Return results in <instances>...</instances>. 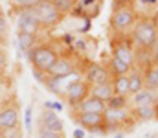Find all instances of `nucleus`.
Wrapping results in <instances>:
<instances>
[{"label": "nucleus", "mask_w": 158, "mask_h": 138, "mask_svg": "<svg viewBox=\"0 0 158 138\" xmlns=\"http://www.w3.org/2000/svg\"><path fill=\"white\" fill-rule=\"evenodd\" d=\"M28 57L33 65V70L40 74H48L55 65V61L59 59V53L52 44H39L28 52Z\"/></svg>", "instance_id": "obj_1"}, {"label": "nucleus", "mask_w": 158, "mask_h": 138, "mask_svg": "<svg viewBox=\"0 0 158 138\" xmlns=\"http://www.w3.org/2000/svg\"><path fill=\"white\" fill-rule=\"evenodd\" d=\"M138 22V13L136 9L127 4V6H116L112 9V15H110V26L118 31V33H125L129 30H132Z\"/></svg>", "instance_id": "obj_2"}, {"label": "nucleus", "mask_w": 158, "mask_h": 138, "mask_svg": "<svg viewBox=\"0 0 158 138\" xmlns=\"http://www.w3.org/2000/svg\"><path fill=\"white\" fill-rule=\"evenodd\" d=\"M33 13L37 15V19H39L42 30H44V28H46V30L55 28V26L64 19V15H63L50 0H40L39 4L33 7Z\"/></svg>", "instance_id": "obj_3"}, {"label": "nucleus", "mask_w": 158, "mask_h": 138, "mask_svg": "<svg viewBox=\"0 0 158 138\" xmlns=\"http://www.w3.org/2000/svg\"><path fill=\"white\" fill-rule=\"evenodd\" d=\"M158 39V31L156 28L151 24L149 19H142L136 22V26L132 28V41L138 46H143V48H153L156 44Z\"/></svg>", "instance_id": "obj_4"}, {"label": "nucleus", "mask_w": 158, "mask_h": 138, "mask_svg": "<svg viewBox=\"0 0 158 138\" xmlns=\"http://www.w3.org/2000/svg\"><path fill=\"white\" fill-rule=\"evenodd\" d=\"M74 122L77 123L81 129L90 131L92 135H96V133L107 135L103 114H96V112H74Z\"/></svg>", "instance_id": "obj_5"}, {"label": "nucleus", "mask_w": 158, "mask_h": 138, "mask_svg": "<svg viewBox=\"0 0 158 138\" xmlns=\"http://www.w3.org/2000/svg\"><path fill=\"white\" fill-rule=\"evenodd\" d=\"M129 120H132V112L129 109H105L103 111V122H105L107 133L125 127Z\"/></svg>", "instance_id": "obj_6"}, {"label": "nucleus", "mask_w": 158, "mask_h": 138, "mask_svg": "<svg viewBox=\"0 0 158 138\" xmlns=\"http://www.w3.org/2000/svg\"><path fill=\"white\" fill-rule=\"evenodd\" d=\"M17 30H19V33L39 35L42 26H40L37 15L33 13V9H19V15H17Z\"/></svg>", "instance_id": "obj_7"}, {"label": "nucleus", "mask_w": 158, "mask_h": 138, "mask_svg": "<svg viewBox=\"0 0 158 138\" xmlns=\"http://www.w3.org/2000/svg\"><path fill=\"white\" fill-rule=\"evenodd\" d=\"M20 127V109L15 101L4 103L0 107V131Z\"/></svg>", "instance_id": "obj_8"}, {"label": "nucleus", "mask_w": 158, "mask_h": 138, "mask_svg": "<svg viewBox=\"0 0 158 138\" xmlns=\"http://www.w3.org/2000/svg\"><path fill=\"white\" fill-rule=\"evenodd\" d=\"M90 96V85L85 81V79H76V81H72L70 85H68V89L64 92V98L68 99V103L76 109L79 103H83L86 98Z\"/></svg>", "instance_id": "obj_9"}, {"label": "nucleus", "mask_w": 158, "mask_h": 138, "mask_svg": "<svg viewBox=\"0 0 158 138\" xmlns=\"http://www.w3.org/2000/svg\"><path fill=\"white\" fill-rule=\"evenodd\" d=\"M110 50H112V57H118L119 61H123L125 65L132 66L134 63V50L131 46V41L127 37H116L110 41Z\"/></svg>", "instance_id": "obj_10"}, {"label": "nucleus", "mask_w": 158, "mask_h": 138, "mask_svg": "<svg viewBox=\"0 0 158 138\" xmlns=\"http://www.w3.org/2000/svg\"><path fill=\"white\" fill-rule=\"evenodd\" d=\"M110 77H112V76H110L109 68H105L103 65H98V63H92V65L86 68V72H85V81H86L90 87L107 83V81H110Z\"/></svg>", "instance_id": "obj_11"}, {"label": "nucleus", "mask_w": 158, "mask_h": 138, "mask_svg": "<svg viewBox=\"0 0 158 138\" xmlns=\"http://www.w3.org/2000/svg\"><path fill=\"white\" fill-rule=\"evenodd\" d=\"M103 0H77L76 7L72 9V15H83L85 19H94L101 11Z\"/></svg>", "instance_id": "obj_12"}, {"label": "nucleus", "mask_w": 158, "mask_h": 138, "mask_svg": "<svg viewBox=\"0 0 158 138\" xmlns=\"http://www.w3.org/2000/svg\"><path fill=\"white\" fill-rule=\"evenodd\" d=\"M74 72H76L74 70V61L68 59V57H61L59 55V59L55 61V65L52 66V70L48 72V76L50 77H68Z\"/></svg>", "instance_id": "obj_13"}, {"label": "nucleus", "mask_w": 158, "mask_h": 138, "mask_svg": "<svg viewBox=\"0 0 158 138\" xmlns=\"http://www.w3.org/2000/svg\"><path fill=\"white\" fill-rule=\"evenodd\" d=\"M40 127L46 129V131L63 133V131H64V122L59 118L57 112H53V111H44V114H42V122H40Z\"/></svg>", "instance_id": "obj_14"}, {"label": "nucleus", "mask_w": 158, "mask_h": 138, "mask_svg": "<svg viewBox=\"0 0 158 138\" xmlns=\"http://www.w3.org/2000/svg\"><path fill=\"white\" fill-rule=\"evenodd\" d=\"M107 109V103L94 98V96H88L83 103H79L76 107V112H96V114H103V111Z\"/></svg>", "instance_id": "obj_15"}, {"label": "nucleus", "mask_w": 158, "mask_h": 138, "mask_svg": "<svg viewBox=\"0 0 158 138\" xmlns=\"http://www.w3.org/2000/svg\"><path fill=\"white\" fill-rule=\"evenodd\" d=\"M149 105H155V92L153 90H140L138 94L131 96V107L132 109H138V107H149Z\"/></svg>", "instance_id": "obj_16"}, {"label": "nucleus", "mask_w": 158, "mask_h": 138, "mask_svg": "<svg viewBox=\"0 0 158 138\" xmlns=\"http://www.w3.org/2000/svg\"><path fill=\"white\" fill-rule=\"evenodd\" d=\"M90 96L101 99V101H109L112 96H114V89H112V81H107V83H101V85H94L90 87Z\"/></svg>", "instance_id": "obj_17"}, {"label": "nucleus", "mask_w": 158, "mask_h": 138, "mask_svg": "<svg viewBox=\"0 0 158 138\" xmlns=\"http://www.w3.org/2000/svg\"><path fill=\"white\" fill-rule=\"evenodd\" d=\"M143 89L158 90V65H149L143 70Z\"/></svg>", "instance_id": "obj_18"}, {"label": "nucleus", "mask_w": 158, "mask_h": 138, "mask_svg": "<svg viewBox=\"0 0 158 138\" xmlns=\"http://www.w3.org/2000/svg\"><path fill=\"white\" fill-rule=\"evenodd\" d=\"M132 118L134 120H158V105H149V107H138V109H132Z\"/></svg>", "instance_id": "obj_19"}, {"label": "nucleus", "mask_w": 158, "mask_h": 138, "mask_svg": "<svg viewBox=\"0 0 158 138\" xmlns=\"http://www.w3.org/2000/svg\"><path fill=\"white\" fill-rule=\"evenodd\" d=\"M140 90H143V72L132 70L129 72V96H134Z\"/></svg>", "instance_id": "obj_20"}, {"label": "nucleus", "mask_w": 158, "mask_h": 138, "mask_svg": "<svg viewBox=\"0 0 158 138\" xmlns=\"http://www.w3.org/2000/svg\"><path fill=\"white\" fill-rule=\"evenodd\" d=\"M39 37L37 35H30V33H17V46L20 52H30L31 48L37 46Z\"/></svg>", "instance_id": "obj_21"}, {"label": "nucleus", "mask_w": 158, "mask_h": 138, "mask_svg": "<svg viewBox=\"0 0 158 138\" xmlns=\"http://www.w3.org/2000/svg\"><path fill=\"white\" fill-rule=\"evenodd\" d=\"M110 81H112L114 94H118V96H127V98H129V74H125V76H116V77H112Z\"/></svg>", "instance_id": "obj_22"}, {"label": "nucleus", "mask_w": 158, "mask_h": 138, "mask_svg": "<svg viewBox=\"0 0 158 138\" xmlns=\"http://www.w3.org/2000/svg\"><path fill=\"white\" fill-rule=\"evenodd\" d=\"M109 72H110V76H125V74H129L131 72V66L129 65H125L123 61H119L118 57H110L109 59Z\"/></svg>", "instance_id": "obj_23"}, {"label": "nucleus", "mask_w": 158, "mask_h": 138, "mask_svg": "<svg viewBox=\"0 0 158 138\" xmlns=\"http://www.w3.org/2000/svg\"><path fill=\"white\" fill-rule=\"evenodd\" d=\"M107 109H131V99L127 96H118L114 94L107 101Z\"/></svg>", "instance_id": "obj_24"}, {"label": "nucleus", "mask_w": 158, "mask_h": 138, "mask_svg": "<svg viewBox=\"0 0 158 138\" xmlns=\"http://www.w3.org/2000/svg\"><path fill=\"white\" fill-rule=\"evenodd\" d=\"M63 15H68V13H72V9L76 7V4H77V0H50Z\"/></svg>", "instance_id": "obj_25"}, {"label": "nucleus", "mask_w": 158, "mask_h": 138, "mask_svg": "<svg viewBox=\"0 0 158 138\" xmlns=\"http://www.w3.org/2000/svg\"><path fill=\"white\" fill-rule=\"evenodd\" d=\"M40 0H13V4L19 7V9H33Z\"/></svg>", "instance_id": "obj_26"}, {"label": "nucleus", "mask_w": 158, "mask_h": 138, "mask_svg": "<svg viewBox=\"0 0 158 138\" xmlns=\"http://www.w3.org/2000/svg\"><path fill=\"white\" fill-rule=\"evenodd\" d=\"M0 136L2 138H22V133H20V127H15V129L0 131Z\"/></svg>", "instance_id": "obj_27"}, {"label": "nucleus", "mask_w": 158, "mask_h": 138, "mask_svg": "<svg viewBox=\"0 0 158 138\" xmlns=\"http://www.w3.org/2000/svg\"><path fill=\"white\" fill-rule=\"evenodd\" d=\"M39 138H66V136H64V133H53V131H46V129L40 127Z\"/></svg>", "instance_id": "obj_28"}, {"label": "nucleus", "mask_w": 158, "mask_h": 138, "mask_svg": "<svg viewBox=\"0 0 158 138\" xmlns=\"http://www.w3.org/2000/svg\"><path fill=\"white\" fill-rule=\"evenodd\" d=\"M31 107H26V111H24V127H26V131L30 133L31 131Z\"/></svg>", "instance_id": "obj_29"}, {"label": "nucleus", "mask_w": 158, "mask_h": 138, "mask_svg": "<svg viewBox=\"0 0 158 138\" xmlns=\"http://www.w3.org/2000/svg\"><path fill=\"white\" fill-rule=\"evenodd\" d=\"M44 107H46V111H61L63 109V105L59 101H46Z\"/></svg>", "instance_id": "obj_30"}, {"label": "nucleus", "mask_w": 158, "mask_h": 138, "mask_svg": "<svg viewBox=\"0 0 158 138\" xmlns=\"http://www.w3.org/2000/svg\"><path fill=\"white\" fill-rule=\"evenodd\" d=\"M6 30H7V19H6V13L0 7V33H6Z\"/></svg>", "instance_id": "obj_31"}, {"label": "nucleus", "mask_w": 158, "mask_h": 138, "mask_svg": "<svg viewBox=\"0 0 158 138\" xmlns=\"http://www.w3.org/2000/svg\"><path fill=\"white\" fill-rule=\"evenodd\" d=\"M6 65H7V63H6V55H4V53H0V76L6 72Z\"/></svg>", "instance_id": "obj_32"}, {"label": "nucleus", "mask_w": 158, "mask_h": 138, "mask_svg": "<svg viewBox=\"0 0 158 138\" xmlns=\"http://www.w3.org/2000/svg\"><path fill=\"white\" fill-rule=\"evenodd\" d=\"M149 20H151V24H153V26L156 28V31H158V9L155 11V13H153V17H151Z\"/></svg>", "instance_id": "obj_33"}, {"label": "nucleus", "mask_w": 158, "mask_h": 138, "mask_svg": "<svg viewBox=\"0 0 158 138\" xmlns=\"http://www.w3.org/2000/svg\"><path fill=\"white\" fill-rule=\"evenodd\" d=\"M74 138H86L85 136V129H76L74 131Z\"/></svg>", "instance_id": "obj_34"}, {"label": "nucleus", "mask_w": 158, "mask_h": 138, "mask_svg": "<svg viewBox=\"0 0 158 138\" xmlns=\"http://www.w3.org/2000/svg\"><path fill=\"white\" fill-rule=\"evenodd\" d=\"M132 0H116V6H127V4H131Z\"/></svg>", "instance_id": "obj_35"}, {"label": "nucleus", "mask_w": 158, "mask_h": 138, "mask_svg": "<svg viewBox=\"0 0 158 138\" xmlns=\"http://www.w3.org/2000/svg\"><path fill=\"white\" fill-rule=\"evenodd\" d=\"M142 4H147V6H153V4H156L158 0H140Z\"/></svg>", "instance_id": "obj_36"}, {"label": "nucleus", "mask_w": 158, "mask_h": 138, "mask_svg": "<svg viewBox=\"0 0 158 138\" xmlns=\"http://www.w3.org/2000/svg\"><path fill=\"white\" fill-rule=\"evenodd\" d=\"M6 44V33H0V46Z\"/></svg>", "instance_id": "obj_37"}, {"label": "nucleus", "mask_w": 158, "mask_h": 138, "mask_svg": "<svg viewBox=\"0 0 158 138\" xmlns=\"http://www.w3.org/2000/svg\"><path fill=\"white\" fill-rule=\"evenodd\" d=\"M153 65H158V48L155 52V55H153Z\"/></svg>", "instance_id": "obj_38"}, {"label": "nucleus", "mask_w": 158, "mask_h": 138, "mask_svg": "<svg viewBox=\"0 0 158 138\" xmlns=\"http://www.w3.org/2000/svg\"><path fill=\"white\" fill-rule=\"evenodd\" d=\"M155 103H156V105H158V92H156V94H155Z\"/></svg>", "instance_id": "obj_39"}, {"label": "nucleus", "mask_w": 158, "mask_h": 138, "mask_svg": "<svg viewBox=\"0 0 158 138\" xmlns=\"http://www.w3.org/2000/svg\"><path fill=\"white\" fill-rule=\"evenodd\" d=\"M114 138H123V135H121V133H118V135H116Z\"/></svg>", "instance_id": "obj_40"}, {"label": "nucleus", "mask_w": 158, "mask_h": 138, "mask_svg": "<svg viewBox=\"0 0 158 138\" xmlns=\"http://www.w3.org/2000/svg\"><path fill=\"white\" fill-rule=\"evenodd\" d=\"M86 138H92V136H86Z\"/></svg>", "instance_id": "obj_41"}, {"label": "nucleus", "mask_w": 158, "mask_h": 138, "mask_svg": "<svg viewBox=\"0 0 158 138\" xmlns=\"http://www.w3.org/2000/svg\"><path fill=\"white\" fill-rule=\"evenodd\" d=\"M0 138H2V136H0Z\"/></svg>", "instance_id": "obj_42"}]
</instances>
